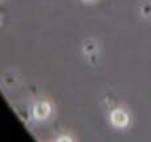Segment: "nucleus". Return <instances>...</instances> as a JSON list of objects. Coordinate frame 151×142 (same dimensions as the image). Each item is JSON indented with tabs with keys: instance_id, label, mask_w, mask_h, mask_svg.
I'll return each mask as SVG.
<instances>
[{
	"instance_id": "f257e3e1",
	"label": "nucleus",
	"mask_w": 151,
	"mask_h": 142,
	"mask_svg": "<svg viewBox=\"0 0 151 142\" xmlns=\"http://www.w3.org/2000/svg\"><path fill=\"white\" fill-rule=\"evenodd\" d=\"M110 120H111L113 124L118 128H123L129 124V116L122 109H115V110H113V113L110 114Z\"/></svg>"
},
{
	"instance_id": "f03ea898",
	"label": "nucleus",
	"mask_w": 151,
	"mask_h": 142,
	"mask_svg": "<svg viewBox=\"0 0 151 142\" xmlns=\"http://www.w3.org/2000/svg\"><path fill=\"white\" fill-rule=\"evenodd\" d=\"M49 112H50V108L47 102H39L33 108V114L37 120H44L49 114Z\"/></svg>"
}]
</instances>
